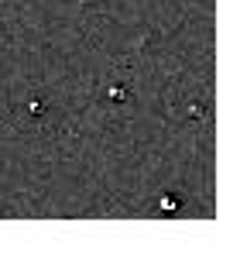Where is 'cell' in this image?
I'll use <instances>...</instances> for the list:
<instances>
[{"label":"cell","instance_id":"6da1fadb","mask_svg":"<svg viewBox=\"0 0 247 254\" xmlns=\"http://www.w3.org/2000/svg\"><path fill=\"white\" fill-rule=\"evenodd\" d=\"M182 210V199H175V196H165L162 199V213L165 216H172V213H179Z\"/></svg>","mask_w":247,"mask_h":254},{"label":"cell","instance_id":"7a4b0ae2","mask_svg":"<svg viewBox=\"0 0 247 254\" xmlns=\"http://www.w3.org/2000/svg\"><path fill=\"white\" fill-rule=\"evenodd\" d=\"M124 96H127V89H124V86H110V100H114V103H121Z\"/></svg>","mask_w":247,"mask_h":254}]
</instances>
